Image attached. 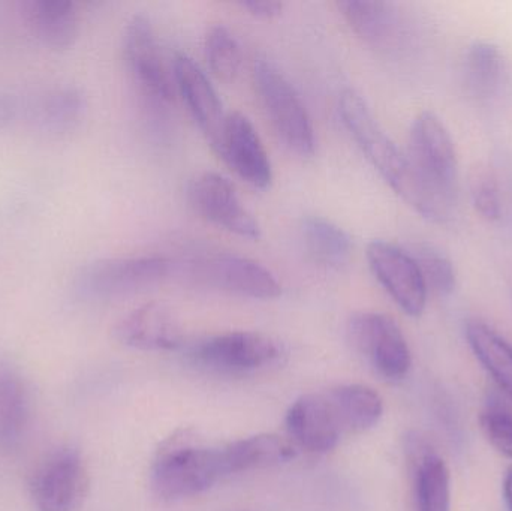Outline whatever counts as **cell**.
<instances>
[{
    "label": "cell",
    "instance_id": "83f0119b",
    "mask_svg": "<svg viewBox=\"0 0 512 511\" xmlns=\"http://www.w3.org/2000/svg\"><path fill=\"white\" fill-rule=\"evenodd\" d=\"M411 254L423 273L427 290H432L439 296L453 293L456 288V269L450 258L427 245L415 246Z\"/></svg>",
    "mask_w": 512,
    "mask_h": 511
},
{
    "label": "cell",
    "instance_id": "cb8c5ba5",
    "mask_svg": "<svg viewBox=\"0 0 512 511\" xmlns=\"http://www.w3.org/2000/svg\"><path fill=\"white\" fill-rule=\"evenodd\" d=\"M342 423L343 431L366 432L375 428L384 414V401L372 387L345 384L327 393Z\"/></svg>",
    "mask_w": 512,
    "mask_h": 511
},
{
    "label": "cell",
    "instance_id": "3957f363",
    "mask_svg": "<svg viewBox=\"0 0 512 511\" xmlns=\"http://www.w3.org/2000/svg\"><path fill=\"white\" fill-rule=\"evenodd\" d=\"M408 159L426 191L454 210L459 183L456 147L444 123L430 111L418 114L412 122Z\"/></svg>",
    "mask_w": 512,
    "mask_h": 511
},
{
    "label": "cell",
    "instance_id": "ac0fdd59",
    "mask_svg": "<svg viewBox=\"0 0 512 511\" xmlns=\"http://www.w3.org/2000/svg\"><path fill=\"white\" fill-rule=\"evenodd\" d=\"M297 456L294 444L274 434H259L221 447L224 477L279 467Z\"/></svg>",
    "mask_w": 512,
    "mask_h": 511
},
{
    "label": "cell",
    "instance_id": "4316f807",
    "mask_svg": "<svg viewBox=\"0 0 512 511\" xmlns=\"http://www.w3.org/2000/svg\"><path fill=\"white\" fill-rule=\"evenodd\" d=\"M204 56L218 80L233 83L242 69V47L234 33L224 24H215L204 36Z\"/></svg>",
    "mask_w": 512,
    "mask_h": 511
},
{
    "label": "cell",
    "instance_id": "1f68e13d",
    "mask_svg": "<svg viewBox=\"0 0 512 511\" xmlns=\"http://www.w3.org/2000/svg\"><path fill=\"white\" fill-rule=\"evenodd\" d=\"M20 110L17 96L9 90H0V131L8 129L15 122Z\"/></svg>",
    "mask_w": 512,
    "mask_h": 511
},
{
    "label": "cell",
    "instance_id": "5b68a950",
    "mask_svg": "<svg viewBox=\"0 0 512 511\" xmlns=\"http://www.w3.org/2000/svg\"><path fill=\"white\" fill-rule=\"evenodd\" d=\"M179 269L195 284L237 296L271 300L282 294V285L267 267L230 252L200 255L180 264Z\"/></svg>",
    "mask_w": 512,
    "mask_h": 511
},
{
    "label": "cell",
    "instance_id": "7402d4cb",
    "mask_svg": "<svg viewBox=\"0 0 512 511\" xmlns=\"http://www.w3.org/2000/svg\"><path fill=\"white\" fill-rule=\"evenodd\" d=\"M86 111V96L74 84H62L42 93L30 108L32 122L39 131L62 135L80 123Z\"/></svg>",
    "mask_w": 512,
    "mask_h": 511
},
{
    "label": "cell",
    "instance_id": "277c9868",
    "mask_svg": "<svg viewBox=\"0 0 512 511\" xmlns=\"http://www.w3.org/2000/svg\"><path fill=\"white\" fill-rule=\"evenodd\" d=\"M254 83L262 108L289 152L309 158L315 152V129L306 105L288 78L265 57H256Z\"/></svg>",
    "mask_w": 512,
    "mask_h": 511
},
{
    "label": "cell",
    "instance_id": "484cf974",
    "mask_svg": "<svg viewBox=\"0 0 512 511\" xmlns=\"http://www.w3.org/2000/svg\"><path fill=\"white\" fill-rule=\"evenodd\" d=\"M466 338L481 365L492 375L499 389L512 401V345L481 321H471Z\"/></svg>",
    "mask_w": 512,
    "mask_h": 511
},
{
    "label": "cell",
    "instance_id": "4dcf8cb0",
    "mask_svg": "<svg viewBox=\"0 0 512 511\" xmlns=\"http://www.w3.org/2000/svg\"><path fill=\"white\" fill-rule=\"evenodd\" d=\"M239 6L258 20H273L283 11V3L276 0H245Z\"/></svg>",
    "mask_w": 512,
    "mask_h": 511
},
{
    "label": "cell",
    "instance_id": "9a60e30c",
    "mask_svg": "<svg viewBox=\"0 0 512 511\" xmlns=\"http://www.w3.org/2000/svg\"><path fill=\"white\" fill-rule=\"evenodd\" d=\"M173 69L174 83L185 99L186 107L213 149H218L227 120L218 92L203 69L186 54L174 57Z\"/></svg>",
    "mask_w": 512,
    "mask_h": 511
},
{
    "label": "cell",
    "instance_id": "9c48e42d",
    "mask_svg": "<svg viewBox=\"0 0 512 511\" xmlns=\"http://www.w3.org/2000/svg\"><path fill=\"white\" fill-rule=\"evenodd\" d=\"M352 347L385 380L400 381L412 366L411 350L399 324L379 312H358L348 323Z\"/></svg>",
    "mask_w": 512,
    "mask_h": 511
},
{
    "label": "cell",
    "instance_id": "f546056e",
    "mask_svg": "<svg viewBox=\"0 0 512 511\" xmlns=\"http://www.w3.org/2000/svg\"><path fill=\"white\" fill-rule=\"evenodd\" d=\"M481 429L487 440L502 455L512 459V410L499 402H490L481 413Z\"/></svg>",
    "mask_w": 512,
    "mask_h": 511
},
{
    "label": "cell",
    "instance_id": "7a4b0ae2",
    "mask_svg": "<svg viewBox=\"0 0 512 511\" xmlns=\"http://www.w3.org/2000/svg\"><path fill=\"white\" fill-rule=\"evenodd\" d=\"M221 479V447L210 446L189 429L161 444L150 471L153 491L168 501L197 497Z\"/></svg>",
    "mask_w": 512,
    "mask_h": 511
},
{
    "label": "cell",
    "instance_id": "2e32d148",
    "mask_svg": "<svg viewBox=\"0 0 512 511\" xmlns=\"http://www.w3.org/2000/svg\"><path fill=\"white\" fill-rule=\"evenodd\" d=\"M114 336L125 347L140 351H174L182 347V327L168 306L146 303L116 324Z\"/></svg>",
    "mask_w": 512,
    "mask_h": 511
},
{
    "label": "cell",
    "instance_id": "44dd1931",
    "mask_svg": "<svg viewBox=\"0 0 512 511\" xmlns=\"http://www.w3.org/2000/svg\"><path fill=\"white\" fill-rule=\"evenodd\" d=\"M26 18L36 38L53 48L68 50L78 35V14L68 0H32L24 3Z\"/></svg>",
    "mask_w": 512,
    "mask_h": 511
},
{
    "label": "cell",
    "instance_id": "ffe728a7",
    "mask_svg": "<svg viewBox=\"0 0 512 511\" xmlns=\"http://www.w3.org/2000/svg\"><path fill=\"white\" fill-rule=\"evenodd\" d=\"M414 467L417 511H451V476L441 456L411 441L408 447Z\"/></svg>",
    "mask_w": 512,
    "mask_h": 511
},
{
    "label": "cell",
    "instance_id": "ba28073f",
    "mask_svg": "<svg viewBox=\"0 0 512 511\" xmlns=\"http://www.w3.org/2000/svg\"><path fill=\"white\" fill-rule=\"evenodd\" d=\"M89 489V468L74 447L54 450L30 479V498L38 511H75L86 500Z\"/></svg>",
    "mask_w": 512,
    "mask_h": 511
},
{
    "label": "cell",
    "instance_id": "d6986e66",
    "mask_svg": "<svg viewBox=\"0 0 512 511\" xmlns=\"http://www.w3.org/2000/svg\"><path fill=\"white\" fill-rule=\"evenodd\" d=\"M337 8L352 30L373 47H393L402 38V18L391 3L342 0L337 2Z\"/></svg>",
    "mask_w": 512,
    "mask_h": 511
},
{
    "label": "cell",
    "instance_id": "f1b7e54d",
    "mask_svg": "<svg viewBox=\"0 0 512 511\" xmlns=\"http://www.w3.org/2000/svg\"><path fill=\"white\" fill-rule=\"evenodd\" d=\"M471 197L475 210L489 222L501 219L502 201L498 180L487 168H477L471 177Z\"/></svg>",
    "mask_w": 512,
    "mask_h": 511
},
{
    "label": "cell",
    "instance_id": "52a82bcc",
    "mask_svg": "<svg viewBox=\"0 0 512 511\" xmlns=\"http://www.w3.org/2000/svg\"><path fill=\"white\" fill-rule=\"evenodd\" d=\"M174 264L164 257L102 258L75 275V290L87 297H114L135 293L167 279Z\"/></svg>",
    "mask_w": 512,
    "mask_h": 511
},
{
    "label": "cell",
    "instance_id": "d6a6232c",
    "mask_svg": "<svg viewBox=\"0 0 512 511\" xmlns=\"http://www.w3.org/2000/svg\"><path fill=\"white\" fill-rule=\"evenodd\" d=\"M504 495L505 501H507L508 509L512 511V468L508 470L507 476H505Z\"/></svg>",
    "mask_w": 512,
    "mask_h": 511
},
{
    "label": "cell",
    "instance_id": "8992f818",
    "mask_svg": "<svg viewBox=\"0 0 512 511\" xmlns=\"http://www.w3.org/2000/svg\"><path fill=\"white\" fill-rule=\"evenodd\" d=\"M285 351L271 336L256 332H228L210 336L192 347L195 363L221 372L242 375L276 366L282 362Z\"/></svg>",
    "mask_w": 512,
    "mask_h": 511
},
{
    "label": "cell",
    "instance_id": "6da1fadb",
    "mask_svg": "<svg viewBox=\"0 0 512 511\" xmlns=\"http://www.w3.org/2000/svg\"><path fill=\"white\" fill-rule=\"evenodd\" d=\"M339 114L346 131L369 159L382 179L391 186L415 212L438 224H447L453 218V210L442 206L421 185L408 155L399 150L385 134L372 111L358 93L345 90L339 98Z\"/></svg>",
    "mask_w": 512,
    "mask_h": 511
},
{
    "label": "cell",
    "instance_id": "603a6c76",
    "mask_svg": "<svg viewBox=\"0 0 512 511\" xmlns=\"http://www.w3.org/2000/svg\"><path fill=\"white\" fill-rule=\"evenodd\" d=\"M505 60L492 42H475L466 51L463 62V84L477 101H490L504 83Z\"/></svg>",
    "mask_w": 512,
    "mask_h": 511
},
{
    "label": "cell",
    "instance_id": "5bb4252c",
    "mask_svg": "<svg viewBox=\"0 0 512 511\" xmlns=\"http://www.w3.org/2000/svg\"><path fill=\"white\" fill-rule=\"evenodd\" d=\"M292 444L312 453L336 449L343 428L328 395L301 396L289 407L285 419Z\"/></svg>",
    "mask_w": 512,
    "mask_h": 511
},
{
    "label": "cell",
    "instance_id": "30bf717a",
    "mask_svg": "<svg viewBox=\"0 0 512 511\" xmlns=\"http://www.w3.org/2000/svg\"><path fill=\"white\" fill-rule=\"evenodd\" d=\"M366 254L373 275L396 305L409 317H420L426 309L429 290L411 252L393 243L373 240Z\"/></svg>",
    "mask_w": 512,
    "mask_h": 511
},
{
    "label": "cell",
    "instance_id": "e0dca14e",
    "mask_svg": "<svg viewBox=\"0 0 512 511\" xmlns=\"http://www.w3.org/2000/svg\"><path fill=\"white\" fill-rule=\"evenodd\" d=\"M30 423L29 384L14 365L0 362V455H12L23 446Z\"/></svg>",
    "mask_w": 512,
    "mask_h": 511
},
{
    "label": "cell",
    "instance_id": "7c38bea8",
    "mask_svg": "<svg viewBox=\"0 0 512 511\" xmlns=\"http://www.w3.org/2000/svg\"><path fill=\"white\" fill-rule=\"evenodd\" d=\"M188 200L195 213L245 239H259L261 227L243 206L230 180L212 171L198 174L188 188Z\"/></svg>",
    "mask_w": 512,
    "mask_h": 511
},
{
    "label": "cell",
    "instance_id": "4fadbf2b",
    "mask_svg": "<svg viewBox=\"0 0 512 511\" xmlns=\"http://www.w3.org/2000/svg\"><path fill=\"white\" fill-rule=\"evenodd\" d=\"M216 152L252 188H270L273 182L270 158L258 132L245 114L239 111L227 114Z\"/></svg>",
    "mask_w": 512,
    "mask_h": 511
},
{
    "label": "cell",
    "instance_id": "8fae6325",
    "mask_svg": "<svg viewBox=\"0 0 512 511\" xmlns=\"http://www.w3.org/2000/svg\"><path fill=\"white\" fill-rule=\"evenodd\" d=\"M126 65L141 92L159 104L174 101V77H171L149 18L134 15L123 33Z\"/></svg>",
    "mask_w": 512,
    "mask_h": 511
},
{
    "label": "cell",
    "instance_id": "d4e9b609",
    "mask_svg": "<svg viewBox=\"0 0 512 511\" xmlns=\"http://www.w3.org/2000/svg\"><path fill=\"white\" fill-rule=\"evenodd\" d=\"M301 237L307 254L321 266L342 269L349 263L352 255L351 237L334 222L321 216H309L301 224Z\"/></svg>",
    "mask_w": 512,
    "mask_h": 511
}]
</instances>
